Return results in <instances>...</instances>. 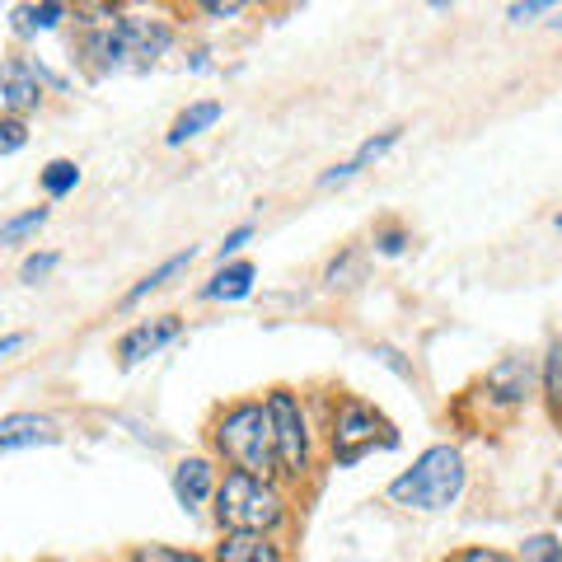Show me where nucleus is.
<instances>
[{
	"label": "nucleus",
	"instance_id": "6e6552de",
	"mask_svg": "<svg viewBox=\"0 0 562 562\" xmlns=\"http://www.w3.org/2000/svg\"><path fill=\"white\" fill-rule=\"evenodd\" d=\"M0 99H5L10 117H24L43 103V76L38 66L24 61V57H5L0 61Z\"/></svg>",
	"mask_w": 562,
	"mask_h": 562
},
{
	"label": "nucleus",
	"instance_id": "1a4fd4ad",
	"mask_svg": "<svg viewBox=\"0 0 562 562\" xmlns=\"http://www.w3.org/2000/svg\"><path fill=\"white\" fill-rule=\"evenodd\" d=\"M57 441H61L57 422L43 417V413H10V417H0V454L33 450V446H57Z\"/></svg>",
	"mask_w": 562,
	"mask_h": 562
},
{
	"label": "nucleus",
	"instance_id": "0eeeda50",
	"mask_svg": "<svg viewBox=\"0 0 562 562\" xmlns=\"http://www.w3.org/2000/svg\"><path fill=\"white\" fill-rule=\"evenodd\" d=\"M179 333H183V319H179V314H160V319L136 324V328H127V333L117 338V361L132 371V366H140L146 357H155L160 347H169L173 338H179Z\"/></svg>",
	"mask_w": 562,
	"mask_h": 562
},
{
	"label": "nucleus",
	"instance_id": "f3484780",
	"mask_svg": "<svg viewBox=\"0 0 562 562\" xmlns=\"http://www.w3.org/2000/svg\"><path fill=\"white\" fill-rule=\"evenodd\" d=\"M66 20V5H57V0H47V5H20L14 10V29L20 33H47L57 29Z\"/></svg>",
	"mask_w": 562,
	"mask_h": 562
},
{
	"label": "nucleus",
	"instance_id": "4468645a",
	"mask_svg": "<svg viewBox=\"0 0 562 562\" xmlns=\"http://www.w3.org/2000/svg\"><path fill=\"white\" fill-rule=\"evenodd\" d=\"M254 277H258L254 262H225L202 286V301H244V295L254 291Z\"/></svg>",
	"mask_w": 562,
	"mask_h": 562
},
{
	"label": "nucleus",
	"instance_id": "39448f33",
	"mask_svg": "<svg viewBox=\"0 0 562 562\" xmlns=\"http://www.w3.org/2000/svg\"><path fill=\"white\" fill-rule=\"evenodd\" d=\"M262 403H268V413H272L281 473H286V479H305V473H310V422H305L301 398H295L286 384H277V390Z\"/></svg>",
	"mask_w": 562,
	"mask_h": 562
},
{
	"label": "nucleus",
	"instance_id": "423d86ee",
	"mask_svg": "<svg viewBox=\"0 0 562 562\" xmlns=\"http://www.w3.org/2000/svg\"><path fill=\"white\" fill-rule=\"evenodd\" d=\"M169 24L165 20H146V14H117V43H122V61L127 66H150L155 57H165L169 47Z\"/></svg>",
	"mask_w": 562,
	"mask_h": 562
},
{
	"label": "nucleus",
	"instance_id": "aec40b11",
	"mask_svg": "<svg viewBox=\"0 0 562 562\" xmlns=\"http://www.w3.org/2000/svg\"><path fill=\"white\" fill-rule=\"evenodd\" d=\"M43 225H47V206H33V211H24V216H14V221L0 225V244H20L33 231H43Z\"/></svg>",
	"mask_w": 562,
	"mask_h": 562
},
{
	"label": "nucleus",
	"instance_id": "dca6fc26",
	"mask_svg": "<svg viewBox=\"0 0 562 562\" xmlns=\"http://www.w3.org/2000/svg\"><path fill=\"white\" fill-rule=\"evenodd\" d=\"M188 262H192V249H183V254H173V258H165V262H160V268H155V272H146V277H140V281H136V286H132L127 295H122V305H136V301H146V295H150V291H160V286H169V281H173V277H179V272L188 268Z\"/></svg>",
	"mask_w": 562,
	"mask_h": 562
},
{
	"label": "nucleus",
	"instance_id": "9b49d317",
	"mask_svg": "<svg viewBox=\"0 0 562 562\" xmlns=\"http://www.w3.org/2000/svg\"><path fill=\"white\" fill-rule=\"evenodd\" d=\"M398 136H403V127H390V132H380V136H371V140H361V150L351 155L347 165H333L324 179H319V188H338V183H347V179H357V173H366L371 165H380L384 155L398 146Z\"/></svg>",
	"mask_w": 562,
	"mask_h": 562
},
{
	"label": "nucleus",
	"instance_id": "c85d7f7f",
	"mask_svg": "<svg viewBox=\"0 0 562 562\" xmlns=\"http://www.w3.org/2000/svg\"><path fill=\"white\" fill-rule=\"evenodd\" d=\"M506 14H512V24H525V20H535V14H549V0H530V5H512Z\"/></svg>",
	"mask_w": 562,
	"mask_h": 562
},
{
	"label": "nucleus",
	"instance_id": "c756f323",
	"mask_svg": "<svg viewBox=\"0 0 562 562\" xmlns=\"http://www.w3.org/2000/svg\"><path fill=\"white\" fill-rule=\"evenodd\" d=\"M29 338H24V333H10V338H0V361H5L10 357V351H20Z\"/></svg>",
	"mask_w": 562,
	"mask_h": 562
},
{
	"label": "nucleus",
	"instance_id": "cd10ccee",
	"mask_svg": "<svg viewBox=\"0 0 562 562\" xmlns=\"http://www.w3.org/2000/svg\"><path fill=\"white\" fill-rule=\"evenodd\" d=\"M198 10H202V14H216V20H235V14H244L239 0H231V5H221V0H202Z\"/></svg>",
	"mask_w": 562,
	"mask_h": 562
},
{
	"label": "nucleus",
	"instance_id": "4be33fe9",
	"mask_svg": "<svg viewBox=\"0 0 562 562\" xmlns=\"http://www.w3.org/2000/svg\"><path fill=\"white\" fill-rule=\"evenodd\" d=\"M132 562H206V558L188 553V549H169V543H140L132 553Z\"/></svg>",
	"mask_w": 562,
	"mask_h": 562
},
{
	"label": "nucleus",
	"instance_id": "6ab92c4d",
	"mask_svg": "<svg viewBox=\"0 0 562 562\" xmlns=\"http://www.w3.org/2000/svg\"><path fill=\"white\" fill-rule=\"evenodd\" d=\"M543 394H549V408L562 422V342L549 347V361H543Z\"/></svg>",
	"mask_w": 562,
	"mask_h": 562
},
{
	"label": "nucleus",
	"instance_id": "f03ea898",
	"mask_svg": "<svg viewBox=\"0 0 562 562\" xmlns=\"http://www.w3.org/2000/svg\"><path fill=\"white\" fill-rule=\"evenodd\" d=\"M464 492V454L454 446L422 450L413 469H403L390 483V502L413 506V512H446Z\"/></svg>",
	"mask_w": 562,
	"mask_h": 562
},
{
	"label": "nucleus",
	"instance_id": "bb28decb",
	"mask_svg": "<svg viewBox=\"0 0 562 562\" xmlns=\"http://www.w3.org/2000/svg\"><path fill=\"white\" fill-rule=\"evenodd\" d=\"M454 562H516V558H506L502 549H464L454 553Z\"/></svg>",
	"mask_w": 562,
	"mask_h": 562
},
{
	"label": "nucleus",
	"instance_id": "9d476101",
	"mask_svg": "<svg viewBox=\"0 0 562 562\" xmlns=\"http://www.w3.org/2000/svg\"><path fill=\"white\" fill-rule=\"evenodd\" d=\"M216 469H211V460H202V454H188V460L173 469V497H179L183 512H198V506H206L211 497H216Z\"/></svg>",
	"mask_w": 562,
	"mask_h": 562
},
{
	"label": "nucleus",
	"instance_id": "b1692460",
	"mask_svg": "<svg viewBox=\"0 0 562 562\" xmlns=\"http://www.w3.org/2000/svg\"><path fill=\"white\" fill-rule=\"evenodd\" d=\"M29 146V127L24 117H0V155H14Z\"/></svg>",
	"mask_w": 562,
	"mask_h": 562
},
{
	"label": "nucleus",
	"instance_id": "a878e982",
	"mask_svg": "<svg viewBox=\"0 0 562 562\" xmlns=\"http://www.w3.org/2000/svg\"><path fill=\"white\" fill-rule=\"evenodd\" d=\"M249 239H254V225H239V231L225 235V244H221V262H225V258H235V254H239Z\"/></svg>",
	"mask_w": 562,
	"mask_h": 562
},
{
	"label": "nucleus",
	"instance_id": "f8f14e48",
	"mask_svg": "<svg viewBox=\"0 0 562 562\" xmlns=\"http://www.w3.org/2000/svg\"><path fill=\"white\" fill-rule=\"evenodd\" d=\"M530 361L525 357H506L502 366H492L487 371V394L502 403V408H516V403H525V394H530Z\"/></svg>",
	"mask_w": 562,
	"mask_h": 562
},
{
	"label": "nucleus",
	"instance_id": "ddd939ff",
	"mask_svg": "<svg viewBox=\"0 0 562 562\" xmlns=\"http://www.w3.org/2000/svg\"><path fill=\"white\" fill-rule=\"evenodd\" d=\"M216 562H281L272 535H221Z\"/></svg>",
	"mask_w": 562,
	"mask_h": 562
},
{
	"label": "nucleus",
	"instance_id": "2f4dec72",
	"mask_svg": "<svg viewBox=\"0 0 562 562\" xmlns=\"http://www.w3.org/2000/svg\"><path fill=\"white\" fill-rule=\"evenodd\" d=\"M558 231H562V216H558Z\"/></svg>",
	"mask_w": 562,
	"mask_h": 562
},
{
	"label": "nucleus",
	"instance_id": "20e7f679",
	"mask_svg": "<svg viewBox=\"0 0 562 562\" xmlns=\"http://www.w3.org/2000/svg\"><path fill=\"white\" fill-rule=\"evenodd\" d=\"M333 454H338V464L351 469L357 460H366L371 450H398V431L394 422L384 417L380 408L361 398H342L338 413H333Z\"/></svg>",
	"mask_w": 562,
	"mask_h": 562
},
{
	"label": "nucleus",
	"instance_id": "2eb2a0df",
	"mask_svg": "<svg viewBox=\"0 0 562 562\" xmlns=\"http://www.w3.org/2000/svg\"><path fill=\"white\" fill-rule=\"evenodd\" d=\"M221 103L216 99H202V103H192V109H183L179 117H173V127H169V146H183V140H192V136H198V132H206V127H216V122H221Z\"/></svg>",
	"mask_w": 562,
	"mask_h": 562
},
{
	"label": "nucleus",
	"instance_id": "393cba45",
	"mask_svg": "<svg viewBox=\"0 0 562 562\" xmlns=\"http://www.w3.org/2000/svg\"><path fill=\"white\" fill-rule=\"evenodd\" d=\"M375 249H380L384 258H398L403 249H408V231H398V225H390V231H380V235H375Z\"/></svg>",
	"mask_w": 562,
	"mask_h": 562
},
{
	"label": "nucleus",
	"instance_id": "5701e85b",
	"mask_svg": "<svg viewBox=\"0 0 562 562\" xmlns=\"http://www.w3.org/2000/svg\"><path fill=\"white\" fill-rule=\"evenodd\" d=\"M57 254H29L24 258V268H20V281H24V286H38V281H47L52 272H57Z\"/></svg>",
	"mask_w": 562,
	"mask_h": 562
},
{
	"label": "nucleus",
	"instance_id": "7c9ffc66",
	"mask_svg": "<svg viewBox=\"0 0 562 562\" xmlns=\"http://www.w3.org/2000/svg\"><path fill=\"white\" fill-rule=\"evenodd\" d=\"M553 29H562V14H558V20H553Z\"/></svg>",
	"mask_w": 562,
	"mask_h": 562
},
{
	"label": "nucleus",
	"instance_id": "7ed1b4c3",
	"mask_svg": "<svg viewBox=\"0 0 562 562\" xmlns=\"http://www.w3.org/2000/svg\"><path fill=\"white\" fill-rule=\"evenodd\" d=\"M216 525L221 535H272L281 520H286V502L268 479H249V473L231 469L216 487Z\"/></svg>",
	"mask_w": 562,
	"mask_h": 562
},
{
	"label": "nucleus",
	"instance_id": "f257e3e1",
	"mask_svg": "<svg viewBox=\"0 0 562 562\" xmlns=\"http://www.w3.org/2000/svg\"><path fill=\"white\" fill-rule=\"evenodd\" d=\"M211 436H216V450L225 454V464L249 473V479H277L281 464H277V431H272V413L268 403L258 398H244V403H231L216 427H211Z\"/></svg>",
	"mask_w": 562,
	"mask_h": 562
},
{
	"label": "nucleus",
	"instance_id": "a211bd4d",
	"mask_svg": "<svg viewBox=\"0 0 562 562\" xmlns=\"http://www.w3.org/2000/svg\"><path fill=\"white\" fill-rule=\"evenodd\" d=\"M38 183H43L47 198L57 202V198H66V192L80 188V165H76V160H52V165L38 173Z\"/></svg>",
	"mask_w": 562,
	"mask_h": 562
},
{
	"label": "nucleus",
	"instance_id": "412c9836",
	"mask_svg": "<svg viewBox=\"0 0 562 562\" xmlns=\"http://www.w3.org/2000/svg\"><path fill=\"white\" fill-rule=\"evenodd\" d=\"M520 562H562V543L553 535H530L520 543Z\"/></svg>",
	"mask_w": 562,
	"mask_h": 562
}]
</instances>
